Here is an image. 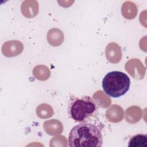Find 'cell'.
Here are the masks:
<instances>
[{
    "label": "cell",
    "instance_id": "6da1fadb",
    "mask_svg": "<svg viewBox=\"0 0 147 147\" xmlns=\"http://www.w3.org/2000/svg\"><path fill=\"white\" fill-rule=\"evenodd\" d=\"M103 138L100 129L94 124L82 122L74 126L68 136L70 147L102 146Z\"/></svg>",
    "mask_w": 147,
    "mask_h": 147
},
{
    "label": "cell",
    "instance_id": "7a4b0ae2",
    "mask_svg": "<svg viewBox=\"0 0 147 147\" xmlns=\"http://www.w3.org/2000/svg\"><path fill=\"white\" fill-rule=\"evenodd\" d=\"M130 84V79L126 74L115 71L110 72L105 76L102 86L109 96L119 98L128 91Z\"/></svg>",
    "mask_w": 147,
    "mask_h": 147
},
{
    "label": "cell",
    "instance_id": "3957f363",
    "mask_svg": "<svg viewBox=\"0 0 147 147\" xmlns=\"http://www.w3.org/2000/svg\"><path fill=\"white\" fill-rule=\"evenodd\" d=\"M96 103L89 96L70 98L68 114L75 122H82L92 116L97 110Z\"/></svg>",
    "mask_w": 147,
    "mask_h": 147
},
{
    "label": "cell",
    "instance_id": "277c9868",
    "mask_svg": "<svg viewBox=\"0 0 147 147\" xmlns=\"http://www.w3.org/2000/svg\"><path fill=\"white\" fill-rule=\"evenodd\" d=\"M125 68L126 71L136 79H142L145 75V68L138 59L130 60L126 63Z\"/></svg>",
    "mask_w": 147,
    "mask_h": 147
},
{
    "label": "cell",
    "instance_id": "5b68a950",
    "mask_svg": "<svg viewBox=\"0 0 147 147\" xmlns=\"http://www.w3.org/2000/svg\"><path fill=\"white\" fill-rule=\"evenodd\" d=\"M22 44L17 40H11L4 42L2 52L6 57H14L21 54L23 51Z\"/></svg>",
    "mask_w": 147,
    "mask_h": 147
},
{
    "label": "cell",
    "instance_id": "8992f818",
    "mask_svg": "<svg viewBox=\"0 0 147 147\" xmlns=\"http://www.w3.org/2000/svg\"><path fill=\"white\" fill-rule=\"evenodd\" d=\"M105 55L108 61L111 63H117L122 57L121 47L115 42L109 43L106 48Z\"/></svg>",
    "mask_w": 147,
    "mask_h": 147
},
{
    "label": "cell",
    "instance_id": "52a82bcc",
    "mask_svg": "<svg viewBox=\"0 0 147 147\" xmlns=\"http://www.w3.org/2000/svg\"><path fill=\"white\" fill-rule=\"evenodd\" d=\"M124 113L122 108L117 105H113L106 112V117L110 122L117 123L123 118Z\"/></svg>",
    "mask_w": 147,
    "mask_h": 147
},
{
    "label": "cell",
    "instance_id": "ba28073f",
    "mask_svg": "<svg viewBox=\"0 0 147 147\" xmlns=\"http://www.w3.org/2000/svg\"><path fill=\"white\" fill-rule=\"evenodd\" d=\"M44 129L45 131L51 136H57L63 131V125L57 119H51L45 121L44 123Z\"/></svg>",
    "mask_w": 147,
    "mask_h": 147
},
{
    "label": "cell",
    "instance_id": "9c48e42d",
    "mask_svg": "<svg viewBox=\"0 0 147 147\" xmlns=\"http://www.w3.org/2000/svg\"><path fill=\"white\" fill-rule=\"evenodd\" d=\"M47 40L49 44L53 47L59 46L64 40V35L62 31L57 28L49 30L47 34Z\"/></svg>",
    "mask_w": 147,
    "mask_h": 147
},
{
    "label": "cell",
    "instance_id": "30bf717a",
    "mask_svg": "<svg viewBox=\"0 0 147 147\" xmlns=\"http://www.w3.org/2000/svg\"><path fill=\"white\" fill-rule=\"evenodd\" d=\"M125 115V119L127 122L135 123L140 120L142 115V111L139 107L133 106L126 109Z\"/></svg>",
    "mask_w": 147,
    "mask_h": 147
},
{
    "label": "cell",
    "instance_id": "8fae6325",
    "mask_svg": "<svg viewBox=\"0 0 147 147\" xmlns=\"http://www.w3.org/2000/svg\"><path fill=\"white\" fill-rule=\"evenodd\" d=\"M128 146L129 147H146L147 135L138 134L133 136L130 139Z\"/></svg>",
    "mask_w": 147,
    "mask_h": 147
},
{
    "label": "cell",
    "instance_id": "7c38bea8",
    "mask_svg": "<svg viewBox=\"0 0 147 147\" xmlns=\"http://www.w3.org/2000/svg\"><path fill=\"white\" fill-rule=\"evenodd\" d=\"M33 74L36 79L40 80H45L49 78L50 71L46 66L38 65L33 68Z\"/></svg>",
    "mask_w": 147,
    "mask_h": 147
},
{
    "label": "cell",
    "instance_id": "4fadbf2b",
    "mask_svg": "<svg viewBox=\"0 0 147 147\" xmlns=\"http://www.w3.org/2000/svg\"><path fill=\"white\" fill-rule=\"evenodd\" d=\"M122 13L126 19H133L137 15L136 6L130 2H126L122 5Z\"/></svg>",
    "mask_w": 147,
    "mask_h": 147
},
{
    "label": "cell",
    "instance_id": "5bb4252c",
    "mask_svg": "<svg viewBox=\"0 0 147 147\" xmlns=\"http://www.w3.org/2000/svg\"><path fill=\"white\" fill-rule=\"evenodd\" d=\"M36 114L39 118L45 119L52 117L53 114V111L50 105L42 103L37 107Z\"/></svg>",
    "mask_w": 147,
    "mask_h": 147
},
{
    "label": "cell",
    "instance_id": "9a60e30c",
    "mask_svg": "<svg viewBox=\"0 0 147 147\" xmlns=\"http://www.w3.org/2000/svg\"><path fill=\"white\" fill-rule=\"evenodd\" d=\"M93 99L94 100L96 105H98L101 100H103V102L105 103V104L107 105V107L109 106V105L111 104V99L108 96L105 95L102 91H100V90L94 93L93 95Z\"/></svg>",
    "mask_w": 147,
    "mask_h": 147
},
{
    "label": "cell",
    "instance_id": "2e32d148",
    "mask_svg": "<svg viewBox=\"0 0 147 147\" xmlns=\"http://www.w3.org/2000/svg\"><path fill=\"white\" fill-rule=\"evenodd\" d=\"M60 142L64 143L67 145V140L65 137L60 136H57L56 137H53L51 141H50V146H64V145L63 144H61Z\"/></svg>",
    "mask_w": 147,
    "mask_h": 147
}]
</instances>
